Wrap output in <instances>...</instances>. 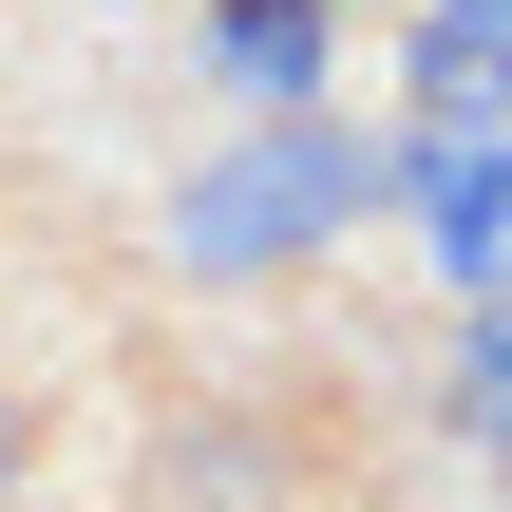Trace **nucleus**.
I'll use <instances>...</instances> for the list:
<instances>
[{"mask_svg": "<svg viewBox=\"0 0 512 512\" xmlns=\"http://www.w3.org/2000/svg\"><path fill=\"white\" fill-rule=\"evenodd\" d=\"M361 209H380V133H342V114H266L247 152H209V171L171 190V266H190V285H266V266L342 247Z\"/></svg>", "mask_w": 512, "mask_h": 512, "instance_id": "f257e3e1", "label": "nucleus"}, {"mask_svg": "<svg viewBox=\"0 0 512 512\" xmlns=\"http://www.w3.org/2000/svg\"><path fill=\"white\" fill-rule=\"evenodd\" d=\"M380 190L418 209V247L456 285H512V133H418V152H380Z\"/></svg>", "mask_w": 512, "mask_h": 512, "instance_id": "f03ea898", "label": "nucleus"}, {"mask_svg": "<svg viewBox=\"0 0 512 512\" xmlns=\"http://www.w3.org/2000/svg\"><path fill=\"white\" fill-rule=\"evenodd\" d=\"M418 133H512V0H418Z\"/></svg>", "mask_w": 512, "mask_h": 512, "instance_id": "7ed1b4c3", "label": "nucleus"}, {"mask_svg": "<svg viewBox=\"0 0 512 512\" xmlns=\"http://www.w3.org/2000/svg\"><path fill=\"white\" fill-rule=\"evenodd\" d=\"M342 57V0H209V76H247L266 114H304Z\"/></svg>", "mask_w": 512, "mask_h": 512, "instance_id": "20e7f679", "label": "nucleus"}, {"mask_svg": "<svg viewBox=\"0 0 512 512\" xmlns=\"http://www.w3.org/2000/svg\"><path fill=\"white\" fill-rule=\"evenodd\" d=\"M456 437H494V456H512V304L456 342Z\"/></svg>", "mask_w": 512, "mask_h": 512, "instance_id": "39448f33", "label": "nucleus"}, {"mask_svg": "<svg viewBox=\"0 0 512 512\" xmlns=\"http://www.w3.org/2000/svg\"><path fill=\"white\" fill-rule=\"evenodd\" d=\"M0 494H19V418H0Z\"/></svg>", "mask_w": 512, "mask_h": 512, "instance_id": "423d86ee", "label": "nucleus"}]
</instances>
